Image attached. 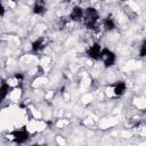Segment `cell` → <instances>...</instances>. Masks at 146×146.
I'll use <instances>...</instances> for the list:
<instances>
[{
  "label": "cell",
  "mask_w": 146,
  "mask_h": 146,
  "mask_svg": "<svg viewBox=\"0 0 146 146\" xmlns=\"http://www.w3.org/2000/svg\"><path fill=\"white\" fill-rule=\"evenodd\" d=\"M13 135V138H14V141L15 143H18V144H22V143H25L29 138H30V133L25 130V129H22V130H16L14 132H11Z\"/></svg>",
  "instance_id": "3957f363"
},
{
  "label": "cell",
  "mask_w": 146,
  "mask_h": 146,
  "mask_svg": "<svg viewBox=\"0 0 146 146\" xmlns=\"http://www.w3.org/2000/svg\"><path fill=\"white\" fill-rule=\"evenodd\" d=\"M145 54H146V42L144 41V42L141 43V47H140V56L144 57Z\"/></svg>",
  "instance_id": "8fae6325"
},
{
  "label": "cell",
  "mask_w": 146,
  "mask_h": 146,
  "mask_svg": "<svg viewBox=\"0 0 146 146\" xmlns=\"http://www.w3.org/2000/svg\"><path fill=\"white\" fill-rule=\"evenodd\" d=\"M103 26L106 29V30H113L115 27V23H114V19L111 17V16H107L106 18H104L103 21Z\"/></svg>",
  "instance_id": "9c48e42d"
},
{
  "label": "cell",
  "mask_w": 146,
  "mask_h": 146,
  "mask_svg": "<svg viewBox=\"0 0 146 146\" xmlns=\"http://www.w3.org/2000/svg\"><path fill=\"white\" fill-rule=\"evenodd\" d=\"M82 18H83V24L86 25V27H88L89 30H92V31H98L99 14L95 8H92V7L87 8L86 11H83Z\"/></svg>",
  "instance_id": "6da1fadb"
},
{
  "label": "cell",
  "mask_w": 146,
  "mask_h": 146,
  "mask_svg": "<svg viewBox=\"0 0 146 146\" xmlns=\"http://www.w3.org/2000/svg\"><path fill=\"white\" fill-rule=\"evenodd\" d=\"M125 89H127V86H125L124 82H122V81L116 82L114 84V95L115 96H122L124 94Z\"/></svg>",
  "instance_id": "ba28073f"
},
{
  "label": "cell",
  "mask_w": 146,
  "mask_h": 146,
  "mask_svg": "<svg viewBox=\"0 0 146 146\" xmlns=\"http://www.w3.org/2000/svg\"><path fill=\"white\" fill-rule=\"evenodd\" d=\"M99 59L103 60L105 67H110L112 65H114L115 63V55L113 51L108 50V49H102L100 50V56H99Z\"/></svg>",
  "instance_id": "7a4b0ae2"
},
{
  "label": "cell",
  "mask_w": 146,
  "mask_h": 146,
  "mask_svg": "<svg viewBox=\"0 0 146 146\" xmlns=\"http://www.w3.org/2000/svg\"><path fill=\"white\" fill-rule=\"evenodd\" d=\"M8 91H9V84L8 83H2L0 86V103L6 98Z\"/></svg>",
  "instance_id": "30bf717a"
},
{
  "label": "cell",
  "mask_w": 146,
  "mask_h": 146,
  "mask_svg": "<svg viewBox=\"0 0 146 146\" xmlns=\"http://www.w3.org/2000/svg\"><path fill=\"white\" fill-rule=\"evenodd\" d=\"M82 17H83V10H82V8H80L79 6L73 7V9L71 11V15H70V18L72 21L79 22V21L82 19Z\"/></svg>",
  "instance_id": "8992f818"
},
{
  "label": "cell",
  "mask_w": 146,
  "mask_h": 146,
  "mask_svg": "<svg viewBox=\"0 0 146 146\" xmlns=\"http://www.w3.org/2000/svg\"><path fill=\"white\" fill-rule=\"evenodd\" d=\"M5 14V8H3V6H2V3L0 2V16H2Z\"/></svg>",
  "instance_id": "7c38bea8"
},
{
  "label": "cell",
  "mask_w": 146,
  "mask_h": 146,
  "mask_svg": "<svg viewBox=\"0 0 146 146\" xmlns=\"http://www.w3.org/2000/svg\"><path fill=\"white\" fill-rule=\"evenodd\" d=\"M46 11H47V7L44 0H35L33 6V13L36 15H43Z\"/></svg>",
  "instance_id": "5b68a950"
},
{
  "label": "cell",
  "mask_w": 146,
  "mask_h": 146,
  "mask_svg": "<svg viewBox=\"0 0 146 146\" xmlns=\"http://www.w3.org/2000/svg\"><path fill=\"white\" fill-rule=\"evenodd\" d=\"M46 46V42H44V38H39L38 40H35L33 43H32V50L34 52H39L41 51Z\"/></svg>",
  "instance_id": "52a82bcc"
},
{
  "label": "cell",
  "mask_w": 146,
  "mask_h": 146,
  "mask_svg": "<svg viewBox=\"0 0 146 146\" xmlns=\"http://www.w3.org/2000/svg\"><path fill=\"white\" fill-rule=\"evenodd\" d=\"M100 50H102L100 46H99L98 43H94L92 46H90V47H89V49H88L87 54H88V56H89L90 58H92V59H99Z\"/></svg>",
  "instance_id": "277c9868"
}]
</instances>
